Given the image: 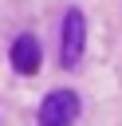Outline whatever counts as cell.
I'll list each match as a JSON object with an SVG mask.
<instances>
[{
  "label": "cell",
  "mask_w": 122,
  "mask_h": 126,
  "mask_svg": "<svg viewBox=\"0 0 122 126\" xmlns=\"http://www.w3.org/2000/svg\"><path fill=\"white\" fill-rule=\"evenodd\" d=\"M83 47H87V16L79 8H71L63 16V35H59V63L63 67H75L83 59Z\"/></svg>",
  "instance_id": "6da1fadb"
},
{
  "label": "cell",
  "mask_w": 122,
  "mask_h": 126,
  "mask_svg": "<svg viewBox=\"0 0 122 126\" xmlns=\"http://www.w3.org/2000/svg\"><path fill=\"white\" fill-rule=\"evenodd\" d=\"M79 118V94L75 91H51L39 102V126H71Z\"/></svg>",
  "instance_id": "7a4b0ae2"
},
{
  "label": "cell",
  "mask_w": 122,
  "mask_h": 126,
  "mask_svg": "<svg viewBox=\"0 0 122 126\" xmlns=\"http://www.w3.org/2000/svg\"><path fill=\"white\" fill-rule=\"evenodd\" d=\"M39 59H43L39 39L35 35H16V43H12V67L20 75H35L39 71Z\"/></svg>",
  "instance_id": "3957f363"
}]
</instances>
